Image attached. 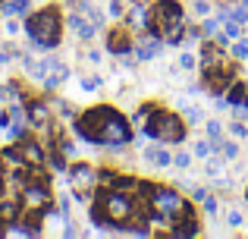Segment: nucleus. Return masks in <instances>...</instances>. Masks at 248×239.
<instances>
[{"instance_id":"nucleus-20","label":"nucleus","mask_w":248,"mask_h":239,"mask_svg":"<svg viewBox=\"0 0 248 239\" xmlns=\"http://www.w3.org/2000/svg\"><path fill=\"white\" fill-rule=\"evenodd\" d=\"M232 54H236L239 60H248V38H239V41L232 44Z\"/></svg>"},{"instance_id":"nucleus-37","label":"nucleus","mask_w":248,"mask_h":239,"mask_svg":"<svg viewBox=\"0 0 248 239\" xmlns=\"http://www.w3.org/2000/svg\"><path fill=\"white\" fill-rule=\"evenodd\" d=\"M195 13H198V16H204V13H207V3H204V0H198V3H195Z\"/></svg>"},{"instance_id":"nucleus-31","label":"nucleus","mask_w":248,"mask_h":239,"mask_svg":"<svg viewBox=\"0 0 248 239\" xmlns=\"http://www.w3.org/2000/svg\"><path fill=\"white\" fill-rule=\"evenodd\" d=\"M192 195H195V202H204V198H207V189H201V186H195V192H192Z\"/></svg>"},{"instance_id":"nucleus-28","label":"nucleus","mask_w":248,"mask_h":239,"mask_svg":"<svg viewBox=\"0 0 248 239\" xmlns=\"http://www.w3.org/2000/svg\"><path fill=\"white\" fill-rule=\"evenodd\" d=\"M230 129H232V135H236V139H245V135H248V129L242 126V123H232Z\"/></svg>"},{"instance_id":"nucleus-38","label":"nucleus","mask_w":248,"mask_h":239,"mask_svg":"<svg viewBox=\"0 0 248 239\" xmlns=\"http://www.w3.org/2000/svg\"><path fill=\"white\" fill-rule=\"evenodd\" d=\"M6 98H10V88H3V85H0V101H6Z\"/></svg>"},{"instance_id":"nucleus-9","label":"nucleus","mask_w":248,"mask_h":239,"mask_svg":"<svg viewBox=\"0 0 248 239\" xmlns=\"http://www.w3.org/2000/svg\"><path fill=\"white\" fill-rule=\"evenodd\" d=\"M230 73H232V69H226L223 63H217V66L204 69V79H207V85H211V92H214V95H220V92H223V88L232 82V76H230Z\"/></svg>"},{"instance_id":"nucleus-13","label":"nucleus","mask_w":248,"mask_h":239,"mask_svg":"<svg viewBox=\"0 0 248 239\" xmlns=\"http://www.w3.org/2000/svg\"><path fill=\"white\" fill-rule=\"evenodd\" d=\"M69 25H73V32L79 38H85V41H88V38H94V32H97V25L91 22V19L79 16V13H73V16H69Z\"/></svg>"},{"instance_id":"nucleus-3","label":"nucleus","mask_w":248,"mask_h":239,"mask_svg":"<svg viewBox=\"0 0 248 239\" xmlns=\"http://www.w3.org/2000/svg\"><path fill=\"white\" fill-rule=\"evenodd\" d=\"M25 32H29L31 44H35L38 50H50L60 44V13H57V6H44V10L31 13L29 19H25Z\"/></svg>"},{"instance_id":"nucleus-14","label":"nucleus","mask_w":248,"mask_h":239,"mask_svg":"<svg viewBox=\"0 0 248 239\" xmlns=\"http://www.w3.org/2000/svg\"><path fill=\"white\" fill-rule=\"evenodd\" d=\"M157 54H160V38L157 35L148 38V41H141L139 48H135V57H139V60H154Z\"/></svg>"},{"instance_id":"nucleus-41","label":"nucleus","mask_w":248,"mask_h":239,"mask_svg":"<svg viewBox=\"0 0 248 239\" xmlns=\"http://www.w3.org/2000/svg\"><path fill=\"white\" fill-rule=\"evenodd\" d=\"M242 3H245V6H248V0H242Z\"/></svg>"},{"instance_id":"nucleus-17","label":"nucleus","mask_w":248,"mask_h":239,"mask_svg":"<svg viewBox=\"0 0 248 239\" xmlns=\"http://www.w3.org/2000/svg\"><path fill=\"white\" fill-rule=\"evenodd\" d=\"M29 0H13V3H3V13L6 16H16V13H29Z\"/></svg>"},{"instance_id":"nucleus-21","label":"nucleus","mask_w":248,"mask_h":239,"mask_svg":"<svg viewBox=\"0 0 248 239\" xmlns=\"http://www.w3.org/2000/svg\"><path fill=\"white\" fill-rule=\"evenodd\" d=\"M230 19H236L239 25H242V22H248V6L242 3V6H236V10H230Z\"/></svg>"},{"instance_id":"nucleus-42","label":"nucleus","mask_w":248,"mask_h":239,"mask_svg":"<svg viewBox=\"0 0 248 239\" xmlns=\"http://www.w3.org/2000/svg\"><path fill=\"white\" fill-rule=\"evenodd\" d=\"M245 202H248V192H245Z\"/></svg>"},{"instance_id":"nucleus-32","label":"nucleus","mask_w":248,"mask_h":239,"mask_svg":"<svg viewBox=\"0 0 248 239\" xmlns=\"http://www.w3.org/2000/svg\"><path fill=\"white\" fill-rule=\"evenodd\" d=\"M230 227H242V214H239V211L230 214Z\"/></svg>"},{"instance_id":"nucleus-36","label":"nucleus","mask_w":248,"mask_h":239,"mask_svg":"<svg viewBox=\"0 0 248 239\" xmlns=\"http://www.w3.org/2000/svg\"><path fill=\"white\" fill-rule=\"evenodd\" d=\"M204 208H207V211H211V214H217V202H214V198H211V195H207V198H204Z\"/></svg>"},{"instance_id":"nucleus-34","label":"nucleus","mask_w":248,"mask_h":239,"mask_svg":"<svg viewBox=\"0 0 248 239\" xmlns=\"http://www.w3.org/2000/svg\"><path fill=\"white\" fill-rule=\"evenodd\" d=\"M232 41V38L230 35H226V32H223V35H217V41H214V44H217V48H226V44H230Z\"/></svg>"},{"instance_id":"nucleus-1","label":"nucleus","mask_w":248,"mask_h":239,"mask_svg":"<svg viewBox=\"0 0 248 239\" xmlns=\"http://www.w3.org/2000/svg\"><path fill=\"white\" fill-rule=\"evenodd\" d=\"M76 132L91 145H110V148H123L132 139V126L123 113H116L113 107H94L85 111L76 120Z\"/></svg>"},{"instance_id":"nucleus-18","label":"nucleus","mask_w":248,"mask_h":239,"mask_svg":"<svg viewBox=\"0 0 248 239\" xmlns=\"http://www.w3.org/2000/svg\"><path fill=\"white\" fill-rule=\"evenodd\" d=\"M214 151H220V148H214L211 142H195V158H211Z\"/></svg>"},{"instance_id":"nucleus-29","label":"nucleus","mask_w":248,"mask_h":239,"mask_svg":"<svg viewBox=\"0 0 248 239\" xmlns=\"http://www.w3.org/2000/svg\"><path fill=\"white\" fill-rule=\"evenodd\" d=\"M204 117H201V111L198 107H188V123H201Z\"/></svg>"},{"instance_id":"nucleus-2","label":"nucleus","mask_w":248,"mask_h":239,"mask_svg":"<svg viewBox=\"0 0 248 239\" xmlns=\"http://www.w3.org/2000/svg\"><path fill=\"white\" fill-rule=\"evenodd\" d=\"M135 214V198L129 195L126 189H110V192H101L91 208V221L97 227H107V223H126L129 217Z\"/></svg>"},{"instance_id":"nucleus-10","label":"nucleus","mask_w":248,"mask_h":239,"mask_svg":"<svg viewBox=\"0 0 248 239\" xmlns=\"http://www.w3.org/2000/svg\"><path fill=\"white\" fill-rule=\"evenodd\" d=\"M170 236H176V239L198 236V221H195V214H192V211H188V214H182L179 221H173V227H170Z\"/></svg>"},{"instance_id":"nucleus-24","label":"nucleus","mask_w":248,"mask_h":239,"mask_svg":"<svg viewBox=\"0 0 248 239\" xmlns=\"http://www.w3.org/2000/svg\"><path fill=\"white\" fill-rule=\"evenodd\" d=\"M239 32H242V29H239L236 19H226V35H230V38H239Z\"/></svg>"},{"instance_id":"nucleus-15","label":"nucleus","mask_w":248,"mask_h":239,"mask_svg":"<svg viewBox=\"0 0 248 239\" xmlns=\"http://www.w3.org/2000/svg\"><path fill=\"white\" fill-rule=\"evenodd\" d=\"M19 217V205L16 202H3L0 205V223H13Z\"/></svg>"},{"instance_id":"nucleus-5","label":"nucleus","mask_w":248,"mask_h":239,"mask_svg":"<svg viewBox=\"0 0 248 239\" xmlns=\"http://www.w3.org/2000/svg\"><path fill=\"white\" fill-rule=\"evenodd\" d=\"M148 205H151V217L160 223H173L182 214H188V202L176 189H167V186H151Z\"/></svg>"},{"instance_id":"nucleus-16","label":"nucleus","mask_w":248,"mask_h":239,"mask_svg":"<svg viewBox=\"0 0 248 239\" xmlns=\"http://www.w3.org/2000/svg\"><path fill=\"white\" fill-rule=\"evenodd\" d=\"M245 85H242V82H232V85H230V92H226V101H230V104H242V101H245Z\"/></svg>"},{"instance_id":"nucleus-23","label":"nucleus","mask_w":248,"mask_h":239,"mask_svg":"<svg viewBox=\"0 0 248 239\" xmlns=\"http://www.w3.org/2000/svg\"><path fill=\"white\" fill-rule=\"evenodd\" d=\"M217 22L220 19H204V22H201V32H204V35H217Z\"/></svg>"},{"instance_id":"nucleus-12","label":"nucleus","mask_w":248,"mask_h":239,"mask_svg":"<svg viewBox=\"0 0 248 239\" xmlns=\"http://www.w3.org/2000/svg\"><path fill=\"white\" fill-rule=\"evenodd\" d=\"M29 123L38 126V129H44L50 123V111H47L44 101H31V104H29Z\"/></svg>"},{"instance_id":"nucleus-4","label":"nucleus","mask_w":248,"mask_h":239,"mask_svg":"<svg viewBox=\"0 0 248 239\" xmlns=\"http://www.w3.org/2000/svg\"><path fill=\"white\" fill-rule=\"evenodd\" d=\"M148 29L157 38H167L170 44H179L182 35H186V22H182V6L176 0H160L151 10V19H148Z\"/></svg>"},{"instance_id":"nucleus-25","label":"nucleus","mask_w":248,"mask_h":239,"mask_svg":"<svg viewBox=\"0 0 248 239\" xmlns=\"http://www.w3.org/2000/svg\"><path fill=\"white\" fill-rule=\"evenodd\" d=\"M179 66L182 69H195V54H182L179 57Z\"/></svg>"},{"instance_id":"nucleus-39","label":"nucleus","mask_w":248,"mask_h":239,"mask_svg":"<svg viewBox=\"0 0 248 239\" xmlns=\"http://www.w3.org/2000/svg\"><path fill=\"white\" fill-rule=\"evenodd\" d=\"M0 66H6V54H0Z\"/></svg>"},{"instance_id":"nucleus-33","label":"nucleus","mask_w":248,"mask_h":239,"mask_svg":"<svg viewBox=\"0 0 248 239\" xmlns=\"http://www.w3.org/2000/svg\"><path fill=\"white\" fill-rule=\"evenodd\" d=\"M173 160H176V164H179V167H188V160H192V158H188V154H186V151H182V154H176V158H173Z\"/></svg>"},{"instance_id":"nucleus-35","label":"nucleus","mask_w":248,"mask_h":239,"mask_svg":"<svg viewBox=\"0 0 248 239\" xmlns=\"http://www.w3.org/2000/svg\"><path fill=\"white\" fill-rule=\"evenodd\" d=\"M110 16H123V6H120V0H113V3H110Z\"/></svg>"},{"instance_id":"nucleus-6","label":"nucleus","mask_w":248,"mask_h":239,"mask_svg":"<svg viewBox=\"0 0 248 239\" xmlns=\"http://www.w3.org/2000/svg\"><path fill=\"white\" fill-rule=\"evenodd\" d=\"M145 135L148 139H160V142H173L176 145V142L186 139V123L170 111L151 107V113H148V120H145Z\"/></svg>"},{"instance_id":"nucleus-30","label":"nucleus","mask_w":248,"mask_h":239,"mask_svg":"<svg viewBox=\"0 0 248 239\" xmlns=\"http://www.w3.org/2000/svg\"><path fill=\"white\" fill-rule=\"evenodd\" d=\"M97 85H101V79H82V88H88V92H94Z\"/></svg>"},{"instance_id":"nucleus-11","label":"nucleus","mask_w":248,"mask_h":239,"mask_svg":"<svg viewBox=\"0 0 248 239\" xmlns=\"http://www.w3.org/2000/svg\"><path fill=\"white\" fill-rule=\"evenodd\" d=\"M107 48H110V54H129V50H132L129 32H110L107 35Z\"/></svg>"},{"instance_id":"nucleus-22","label":"nucleus","mask_w":248,"mask_h":239,"mask_svg":"<svg viewBox=\"0 0 248 239\" xmlns=\"http://www.w3.org/2000/svg\"><path fill=\"white\" fill-rule=\"evenodd\" d=\"M170 151H164V148H154V164H160V167H170Z\"/></svg>"},{"instance_id":"nucleus-27","label":"nucleus","mask_w":248,"mask_h":239,"mask_svg":"<svg viewBox=\"0 0 248 239\" xmlns=\"http://www.w3.org/2000/svg\"><path fill=\"white\" fill-rule=\"evenodd\" d=\"M207 173H211V176H220V173H223V164H220V160H211V164H207Z\"/></svg>"},{"instance_id":"nucleus-19","label":"nucleus","mask_w":248,"mask_h":239,"mask_svg":"<svg viewBox=\"0 0 248 239\" xmlns=\"http://www.w3.org/2000/svg\"><path fill=\"white\" fill-rule=\"evenodd\" d=\"M220 148H223V158L226 160H236L239 158V145H236V142H220Z\"/></svg>"},{"instance_id":"nucleus-26","label":"nucleus","mask_w":248,"mask_h":239,"mask_svg":"<svg viewBox=\"0 0 248 239\" xmlns=\"http://www.w3.org/2000/svg\"><path fill=\"white\" fill-rule=\"evenodd\" d=\"M220 132H223V129H220V123H207V135H211V139L220 142Z\"/></svg>"},{"instance_id":"nucleus-40","label":"nucleus","mask_w":248,"mask_h":239,"mask_svg":"<svg viewBox=\"0 0 248 239\" xmlns=\"http://www.w3.org/2000/svg\"><path fill=\"white\" fill-rule=\"evenodd\" d=\"M0 189H3V167H0Z\"/></svg>"},{"instance_id":"nucleus-7","label":"nucleus","mask_w":248,"mask_h":239,"mask_svg":"<svg viewBox=\"0 0 248 239\" xmlns=\"http://www.w3.org/2000/svg\"><path fill=\"white\" fill-rule=\"evenodd\" d=\"M69 183H73V189H76V195H79V202H85L88 189L97 183V173L91 170L88 164H76L73 170H69Z\"/></svg>"},{"instance_id":"nucleus-8","label":"nucleus","mask_w":248,"mask_h":239,"mask_svg":"<svg viewBox=\"0 0 248 239\" xmlns=\"http://www.w3.org/2000/svg\"><path fill=\"white\" fill-rule=\"evenodd\" d=\"M16 154H19V160H22V167H41L44 164V151H41V145L38 142H19L16 145Z\"/></svg>"}]
</instances>
